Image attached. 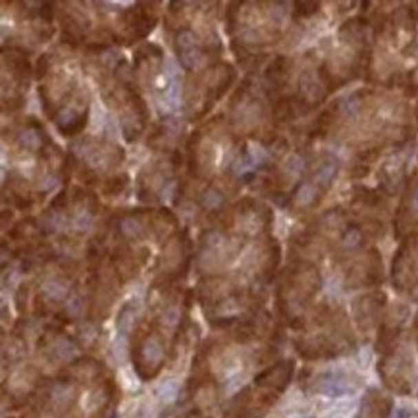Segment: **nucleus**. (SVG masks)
Returning a JSON list of instances; mask_svg holds the SVG:
<instances>
[{"label": "nucleus", "instance_id": "423d86ee", "mask_svg": "<svg viewBox=\"0 0 418 418\" xmlns=\"http://www.w3.org/2000/svg\"><path fill=\"white\" fill-rule=\"evenodd\" d=\"M339 171V160L332 152H320L304 164L295 187L287 193L285 207L291 212H306L316 209L326 193L333 185V180Z\"/></svg>", "mask_w": 418, "mask_h": 418}, {"label": "nucleus", "instance_id": "20e7f679", "mask_svg": "<svg viewBox=\"0 0 418 418\" xmlns=\"http://www.w3.org/2000/svg\"><path fill=\"white\" fill-rule=\"evenodd\" d=\"M236 70L224 60H214L193 74H187L183 103L189 120H200L209 114L212 106L229 91L236 81Z\"/></svg>", "mask_w": 418, "mask_h": 418}, {"label": "nucleus", "instance_id": "f03ea898", "mask_svg": "<svg viewBox=\"0 0 418 418\" xmlns=\"http://www.w3.org/2000/svg\"><path fill=\"white\" fill-rule=\"evenodd\" d=\"M304 359H332L355 349L349 320L339 306L322 304L304 324V333L295 342Z\"/></svg>", "mask_w": 418, "mask_h": 418}, {"label": "nucleus", "instance_id": "2eb2a0df", "mask_svg": "<svg viewBox=\"0 0 418 418\" xmlns=\"http://www.w3.org/2000/svg\"><path fill=\"white\" fill-rule=\"evenodd\" d=\"M391 410V399L384 397L378 390H370L361 403V409L355 418H388Z\"/></svg>", "mask_w": 418, "mask_h": 418}, {"label": "nucleus", "instance_id": "9d476101", "mask_svg": "<svg viewBox=\"0 0 418 418\" xmlns=\"http://www.w3.org/2000/svg\"><path fill=\"white\" fill-rule=\"evenodd\" d=\"M158 4H149V2H139L132 8L122 10L116 18V33H118V43L127 41V43H137L149 37L156 19H158Z\"/></svg>", "mask_w": 418, "mask_h": 418}, {"label": "nucleus", "instance_id": "ddd939ff", "mask_svg": "<svg viewBox=\"0 0 418 418\" xmlns=\"http://www.w3.org/2000/svg\"><path fill=\"white\" fill-rule=\"evenodd\" d=\"M343 268H345V285L351 289L380 284L384 278L382 257L374 247L345 260Z\"/></svg>", "mask_w": 418, "mask_h": 418}, {"label": "nucleus", "instance_id": "4468645a", "mask_svg": "<svg viewBox=\"0 0 418 418\" xmlns=\"http://www.w3.org/2000/svg\"><path fill=\"white\" fill-rule=\"evenodd\" d=\"M384 303H386V295L380 291H372L359 297L353 303V314H355V322L359 324L362 332H370L372 328L382 324V313H384Z\"/></svg>", "mask_w": 418, "mask_h": 418}, {"label": "nucleus", "instance_id": "7ed1b4c3", "mask_svg": "<svg viewBox=\"0 0 418 418\" xmlns=\"http://www.w3.org/2000/svg\"><path fill=\"white\" fill-rule=\"evenodd\" d=\"M125 154L122 147L103 137H85L74 145L66 158V171H76L77 176L89 183L110 181L116 176L120 164L124 162Z\"/></svg>", "mask_w": 418, "mask_h": 418}, {"label": "nucleus", "instance_id": "0eeeda50", "mask_svg": "<svg viewBox=\"0 0 418 418\" xmlns=\"http://www.w3.org/2000/svg\"><path fill=\"white\" fill-rule=\"evenodd\" d=\"M322 278L314 262L306 258L293 260L285 268L278 287V306L289 322L301 320L303 313L320 291Z\"/></svg>", "mask_w": 418, "mask_h": 418}, {"label": "nucleus", "instance_id": "9b49d317", "mask_svg": "<svg viewBox=\"0 0 418 418\" xmlns=\"http://www.w3.org/2000/svg\"><path fill=\"white\" fill-rule=\"evenodd\" d=\"M393 285L399 291L417 295L418 291V229L401 243L393 258Z\"/></svg>", "mask_w": 418, "mask_h": 418}, {"label": "nucleus", "instance_id": "39448f33", "mask_svg": "<svg viewBox=\"0 0 418 418\" xmlns=\"http://www.w3.org/2000/svg\"><path fill=\"white\" fill-rule=\"evenodd\" d=\"M293 376V361H282L260 372L251 388L239 393L229 403L228 418H260L264 417L280 393L287 388Z\"/></svg>", "mask_w": 418, "mask_h": 418}, {"label": "nucleus", "instance_id": "dca6fc26", "mask_svg": "<svg viewBox=\"0 0 418 418\" xmlns=\"http://www.w3.org/2000/svg\"><path fill=\"white\" fill-rule=\"evenodd\" d=\"M415 337H417V343H418V318L417 322H415Z\"/></svg>", "mask_w": 418, "mask_h": 418}, {"label": "nucleus", "instance_id": "f257e3e1", "mask_svg": "<svg viewBox=\"0 0 418 418\" xmlns=\"http://www.w3.org/2000/svg\"><path fill=\"white\" fill-rule=\"evenodd\" d=\"M37 77L43 110L56 124L58 132L64 137L81 134L89 122V93L76 70H70L60 58L45 54L39 58Z\"/></svg>", "mask_w": 418, "mask_h": 418}, {"label": "nucleus", "instance_id": "f8f14e48", "mask_svg": "<svg viewBox=\"0 0 418 418\" xmlns=\"http://www.w3.org/2000/svg\"><path fill=\"white\" fill-rule=\"evenodd\" d=\"M382 380L386 382V386L390 390L397 393H409L410 391V378H412V359L407 349L393 345L390 351L384 353L380 366Z\"/></svg>", "mask_w": 418, "mask_h": 418}, {"label": "nucleus", "instance_id": "6e6552de", "mask_svg": "<svg viewBox=\"0 0 418 418\" xmlns=\"http://www.w3.org/2000/svg\"><path fill=\"white\" fill-rule=\"evenodd\" d=\"M31 77L25 48L10 45L2 50V108L4 114L16 112L25 103Z\"/></svg>", "mask_w": 418, "mask_h": 418}, {"label": "nucleus", "instance_id": "1a4fd4ad", "mask_svg": "<svg viewBox=\"0 0 418 418\" xmlns=\"http://www.w3.org/2000/svg\"><path fill=\"white\" fill-rule=\"evenodd\" d=\"M164 359H166V351H164V339L160 332L139 330L132 345V361L139 376L145 380H151L162 368Z\"/></svg>", "mask_w": 418, "mask_h": 418}]
</instances>
